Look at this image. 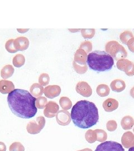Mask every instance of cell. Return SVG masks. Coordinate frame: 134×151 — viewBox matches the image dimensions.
Listing matches in <instances>:
<instances>
[{
	"mask_svg": "<svg viewBox=\"0 0 134 151\" xmlns=\"http://www.w3.org/2000/svg\"><path fill=\"white\" fill-rule=\"evenodd\" d=\"M39 83L42 86H47L50 81L49 76L47 73H42L39 77Z\"/></svg>",
	"mask_w": 134,
	"mask_h": 151,
	"instance_id": "obj_30",
	"label": "cell"
},
{
	"mask_svg": "<svg viewBox=\"0 0 134 151\" xmlns=\"http://www.w3.org/2000/svg\"><path fill=\"white\" fill-rule=\"evenodd\" d=\"M14 41V40L12 39H9V40L7 41V42L5 44L6 49L7 50V52L11 53H14L17 52V50L15 48Z\"/></svg>",
	"mask_w": 134,
	"mask_h": 151,
	"instance_id": "obj_31",
	"label": "cell"
},
{
	"mask_svg": "<svg viewBox=\"0 0 134 151\" xmlns=\"http://www.w3.org/2000/svg\"><path fill=\"white\" fill-rule=\"evenodd\" d=\"M15 48L17 51H24L27 50L29 46V39L24 37H20L14 40Z\"/></svg>",
	"mask_w": 134,
	"mask_h": 151,
	"instance_id": "obj_13",
	"label": "cell"
},
{
	"mask_svg": "<svg viewBox=\"0 0 134 151\" xmlns=\"http://www.w3.org/2000/svg\"><path fill=\"white\" fill-rule=\"evenodd\" d=\"M130 95H131V96L133 97V99H134V87H133L131 89V90H130Z\"/></svg>",
	"mask_w": 134,
	"mask_h": 151,
	"instance_id": "obj_37",
	"label": "cell"
},
{
	"mask_svg": "<svg viewBox=\"0 0 134 151\" xmlns=\"http://www.w3.org/2000/svg\"><path fill=\"white\" fill-rule=\"evenodd\" d=\"M110 86L113 91L120 92L125 89L126 83L122 80L116 79L112 81L110 84Z\"/></svg>",
	"mask_w": 134,
	"mask_h": 151,
	"instance_id": "obj_17",
	"label": "cell"
},
{
	"mask_svg": "<svg viewBox=\"0 0 134 151\" xmlns=\"http://www.w3.org/2000/svg\"><path fill=\"white\" fill-rule=\"evenodd\" d=\"M118 70H122L126 75L131 77L134 76V63L126 59L118 60L116 63Z\"/></svg>",
	"mask_w": 134,
	"mask_h": 151,
	"instance_id": "obj_7",
	"label": "cell"
},
{
	"mask_svg": "<svg viewBox=\"0 0 134 151\" xmlns=\"http://www.w3.org/2000/svg\"><path fill=\"white\" fill-rule=\"evenodd\" d=\"M134 38V35L133 32L129 30H126L121 33L120 35V39L123 43L127 45L129 40L131 38Z\"/></svg>",
	"mask_w": 134,
	"mask_h": 151,
	"instance_id": "obj_24",
	"label": "cell"
},
{
	"mask_svg": "<svg viewBox=\"0 0 134 151\" xmlns=\"http://www.w3.org/2000/svg\"><path fill=\"white\" fill-rule=\"evenodd\" d=\"M95 151H125L123 146L115 141L103 142L97 147Z\"/></svg>",
	"mask_w": 134,
	"mask_h": 151,
	"instance_id": "obj_6",
	"label": "cell"
},
{
	"mask_svg": "<svg viewBox=\"0 0 134 151\" xmlns=\"http://www.w3.org/2000/svg\"><path fill=\"white\" fill-rule=\"evenodd\" d=\"M87 57L88 55L86 52L82 49L79 48L75 52L74 61L78 65H87Z\"/></svg>",
	"mask_w": 134,
	"mask_h": 151,
	"instance_id": "obj_15",
	"label": "cell"
},
{
	"mask_svg": "<svg viewBox=\"0 0 134 151\" xmlns=\"http://www.w3.org/2000/svg\"><path fill=\"white\" fill-rule=\"evenodd\" d=\"M95 29H81L82 35L85 39H92L95 35Z\"/></svg>",
	"mask_w": 134,
	"mask_h": 151,
	"instance_id": "obj_26",
	"label": "cell"
},
{
	"mask_svg": "<svg viewBox=\"0 0 134 151\" xmlns=\"http://www.w3.org/2000/svg\"><path fill=\"white\" fill-rule=\"evenodd\" d=\"M103 108L106 112H112L118 107V102L115 99L108 98L103 103Z\"/></svg>",
	"mask_w": 134,
	"mask_h": 151,
	"instance_id": "obj_14",
	"label": "cell"
},
{
	"mask_svg": "<svg viewBox=\"0 0 134 151\" xmlns=\"http://www.w3.org/2000/svg\"><path fill=\"white\" fill-rule=\"evenodd\" d=\"M59 104L61 108L65 110H68L72 107V103L68 97H62L59 100Z\"/></svg>",
	"mask_w": 134,
	"mask_h": 151,
	"instance_id": "obj_23",
	"label": "cell"
},
{
	"mask_svg": "<svg viewBox=\"0 0 134 151\" xmlns=\"http://www.w3.org/2000/svg\"><path fill=\"white\" fill-rule=\"evenodd\" d=\"M15 90V85L12 82L5 80L0 81V92L2 94H7Z\"/></svg>",
	"mask_w": 134,
	"mask_h": 151,
	"instance_id": "obj_16",
	"label": "cell"
},
{
	"mask_svg": "<svg viewBox=\"0 0 134 151\" xmlns=\"http://www.w3.org/2000/svg\"><path fill=\"white\" fill-rule=\"evenodd\" d=\"M107 129L110 132H114L118 128V124L115 120H111L107 122L106 124Z\"/></svg>",
	"mask_w": 134,
	"mask_h": 151,
	"instance_id": "obj_34",
	"label": "cell"
},
{
	"mask_svg": "<svg viewBox=\"0 0 134 151\" xmlns=\"http://www.w3.org/2000/svg\"><path fill=\"white\" fill-rule=\"evenodd\" d=\"M75 90L77 93L83 97H88L92 94V90L89 84L85 81L79 82L75 87Z\"/></svg>",
	"mask_w": 134,
	"mask_h": 151,
	"instance_id": "obj_8",
	"label": "cell"
},
{
	"mask_svg": "<svg viewBox=\"0 0 134 151\" xmlns=\"http://www.w3.org/2000/svg\"><path fill=\"white\" fill-rule=\"evenodd\" d=\"M30 92L34 97H40L44 93V88L39 83H34L30 87Z\"/></svg>",
	"mask_w": 134,
	"mask_h": 151,
	"instance_id": "obj_19",
	"label": "cell"
},
{
	"mask_svg": "<svg viewBox=\"0 0 134 151\" xmlns=\"http://www.w3.org/2000/svg\"><path fill=\"white\" fill-rule=\"evenodd\" d=\"M71 119L75 126L81 129H88L98 123V110L96 105L87 100L76 103L71 111Z\"/></svg>",
	"mask_w": 134,
	"mask_h": 151,
	"instance_id": "obj_2",
	"label": "cell"
},
{
	"mask_svg": "<svg viewBox=\"0 0 134 151\" xmlns=\"http://www.w3.org/2000/svg\"><path fill=\"white\" fill-rule=\"evenodd\" d=\"M47 99L45 97H39L36 99L35 106L37 109H43L46 107L48 104Z\"/></svg>",
	"mask_w": 134,
	"mask_h": 151,
	"instance_id": "obj_28",
	"label": "cell"
},
{
	"mask_svg": "<svg viewBox=\"0 0 134 151\" xmlns=\"http://www.w3.org/2000/svg\"><path fill=\"white\" fill-rule=\"evenodd\" d=\"M73 68L75 70V72L80 75L85 74L88 70V67L87 65H81L77 64V63H75V61H73Z\"/></svg>",
	"mask_w": 134,
	"mask_h": 151,
	"instance_id": "obj_29",
	"label": "cell"
},
{
	"mask_svg": "<svg viewBox=\"0 0 134 151\" xmlns=\"http://www.w3.org/2000/svg\"><path fill=\"white\" fill-rule=\"evenodd\" d=\"M134 151V146L133 147H131V148H129V151Z\"/></svg>",
	"mask_w": 134,
	"mask_h": 151,
	"instance_id": "obj_39",
	"label": "cell"
},
{
	"mask_svg": "<svg viewBox=\"0 0 134 151\" xmlns=\"http://www.w3.org/2000/svg\"><path fill=\"white\" fill-rule=\"evenodd\" d=\"M14 67L11 65H6L1 70V76L4 79H7L13 75L14 72Z\"/></svg>",
	"mask_w": 134,
	"mask_h": 151,
	"instance_id": "obj_20",
	"label": "cell"
},
{
	"mask_svg": "<svg viewBox=\"0 0 134 151\" xmlns=\"http://www.w3.org/2000/svg\"><path fill=\"white\" fill-rule=\"evenodd\" d=\"M87 63L92 70L103 72L113 68L114 60L106 52L95 50L88 55Z\"/></svg>",
	"mask_w": 134,
	"mask_h": 151,
	"instance_id": "obj_3",
	"label": "cell"
},
{
	"mask_svg": "<svg viewBox=\"0 0 134 151\" xmlns=\"http://www.w3.org/2000/svg\"><path fill=\"white\" fill-rule=\"evenodd\" d=\"M6 146L2 142H0V151H6Z\"/></svg>",
	"mask_w": 134,
	"mask_h": 151,
	"instance_id": "obj_36",
	"label": "cell"
},
{
	"mask_svg": "<svg viewBox=\"0 0 134 151\" xmlns=\"http://www.w3.org/2000/svg\"><path fill=\"white\" fill-rule=\"evenodd\" d=\"M80 48L84 50L87 53H88L92 50V44L90 41H85L80 44Z\"/></svg>",
	"mask_w": 134,
	"mask_h": 151,
	"instance_id": "obj_33",
	"label": "cell"
},
{
	"mask_svg": "<svg viewBox=\"0 0 134 151\" xmlns=\"http://www.w3.org/2000/svg\"><path fill=\"white\" fill-rule=\"evenodd\" d=\"M56 120L60 125L66 126L71 122V116L70 112L67 110H60L56 115Z\"/></svg>",
	"mask_w": 134,
	"mask_h": 151,
	"instance_id": "obj_10",
	"label": "cell"
},
{
	"mask_svg": "<svg viewBox=\"0 0 134 151\" xmlns=\"http://www.w3.org/2000/svg\"><path fill=\"white\" fill-rule=\"evenodd\" d=\"M105 50L106 53L110 54L116 60L125 59L128 56L126 50L118 42L110 41L106 44Z\"/></svg>",
	"mask_w": 134,
	"mask_h": 151,
	"instance_id": "obj_4",
	"label": "cell"
},
{
	"mask_svg": "<svg viewBox=\"0 0 134 151\" xmlns=\"http://www.w3.org/2000/svg\"><path fill=\"white\" fill-rule=\"evenodd\" d=\"M97 134V141L100 142H105L107 139V133L102 129L95 130Z\"/></svg>",
	"mask_w": 134,
	"mask_h": 151,
	"instance_id": "obj_27",
	"label": "cell"
},
{
	"mask_svg": "<svg viewBox=\"0 0 134 151\" xmlns=\"http://www.w3.org/2000/svg\"><path fill=\"white\" fill-rule=\"evenodd\" d=\"M127 45L129 50L131 52L134 53V37L129 40V42L127 43Z\"/></svg>",
	"mask_w": 134,
	"mask_h": 151,
	"instance_id": "obj_35",
	"label": "cell"
},
{
	"mask_svg": "<svg viewBox=\"0 0 134 151\" xmlns=\"http://www.w3.org/2000/svg\"><path fill=\"white\" fill-rule=\"evenodd\" d=\"M25 57L21 54L16 55L12 60V63L15 67L17 68H20L25 64Z\"/></svg>",
	"mask_w": 134,
	"mask_h": 151,
	"instance_id": "obj_22",
	"label": "cell"
},
{
	"mask_svg": "<svg viewBox=\"0 0 134 151\" xmlns=\"http://www.w3.org/2000/svg\"><path fill=\"white\" fill-rule=\"evenodd\" d=\"M85 138L89 143H93L97 141V134L95 130H88L85 134Z\"/></svg>",
	"mask_w": 134,
	"mask_h": 151,
	"instance_id": "obj_25",
	"label": "cell"
},
{
	"mask_svg": "<svg viewBox=\"0 0 134 151\" xmlns=\"http://www.w3.org/2000/svg\"><path fill=\"white\" fill-rule=\"evenodd\" d=\"M60 92L61 88L58 85H49L44 88V93L49 99H54L58 96Z\"/></svg>",
	"mask_w": 134,
	"mask_h": 151,
	"instance_id": "obj_11",
	"label": "cell"
},
{
	"mask_svg": "<svg viewBox=\"0 0 134 151\" xmlns=\"http://www.w3.org/2000/svg\"><path fill=\"white\" fill-rule=\"evenodd\" d=\"M122 146L129 149L134 146V134L131 132H126L123 133L121 138Z\"/></svg>",
	"mask_w": 134,
	"mask_h": 151,
	"instance_id": "obj_12",
	"label": "cell"
},
{
	"mask_svg": "<svg viewBox=\"0 0 134 151\" xmlns=\"http://www.w3.org/2000/svg\"><path fill=\"white\" fill-rule=\"evenodd\" d=\"M121 125L123 130L131 129L134 125V119L131 116H125L121 121Z\"/></svg>",
	"mask_w": 134,
	"mask_h": 151,
	"instance_id": "obj_18",
	"label": "cell"
},
{
	"mask_svg": "<svg viewBox=\"0 0 134 151\" xmlns=\"http://www.w3.org/2000/svg\"><path fill=\"white\" fill-rule=\"evenodd\" d=\"M133 132H134V129H133Z\"/></svg>",
	"mask_w": 134,
	"mask_h": 151,
	"instance_id": "obj_40",
	"label": "cell"
},
{
	"mask_svg": "<svg viewBox=\"0 0 134 151\" xmlns=\"http://www.w3.org/2000/svg\"><path fill=\"white\" fill-rule=\"evenodd\" d=\"M93 151L90 148H85V149H83V150H79V151Z\"/></svg>",
	"mask_w": 134,
	"mask_h": 151,
	"instance_id": "obj_38",
	"label": "cell"
},
{
	"mask_svg": "<svg viewBox=\"0 0 134 151\" xmlns=\"http://www.w3.org/2000/svg\"><path fill=\"white\" fill-rule=\"evenodd\" d=\"M59 110V106L57 103L54 101H49L44 110V114L47 118H52L56 116Z\"/></svg>",
	"mask_w": 134,
	"mask_h": 151,
	"instance_id": "obj_9",
	"label": "cell"
},
{
	"mask_svg": "<svg viewBox=\"0 0 134 151\" xmlns=\"http://www.w3.org/2000/svg\"><path fill=\"white\" fill-rule=\"evenodd\" d=\"M10 151H25V147L20 142H15L12 143L10 148Z\"/></svg>",
	"mask_w": 134,
	"mask_h": 151,
	"instance_id": "obj_32",
	"label": "cell"
},
{
	"mask_svg": "<svg viewBox=\"0 0 134 151\" xmlns=\"http://www.w3.org/2000/svg\"><path fill=\"white\" fill-rule=\"evenodd\" d=\"M45 119L43 116H38L27 124V132L31 134H37L39 133L45 127Z\"/></svg>",
	"mask_w": 134,
	"mask_h": 151,
	"instance_id": "obj_5",
	"label": "cell"
},
{
	"mask_svg": "<svg viewBox=\"0 0 134 151\" xmlns=\"http://www.w3.org/2000/svg\"><path fill=\"white\" fill-rule=\"evenodd\" d=\"M36 98L30 92L22 89H15L9 93L7 103L11 112L22 119H30L37 113Z\"/></svg>",
	"mask_w": 134,
	"mask_h": 151,
	"instance_id": "obj_1",
	"label": "cell"
},
{
	"mask_svg": "<svg viewBox=\"0 0 134 151\" xmlns=\"http://www.w3.org/2000/svg\"><path fill=\"white\" fill-rule=\"evenodd\" d=\"M96 92L100 97H106L110 94V88L107 85L100 84L97 87Z\"/></svg>",
	"mask_w": 134,
	"mask_h": 151,
	"instance_id": "obj_21",
	"label": "cell"
}]
</instances>
